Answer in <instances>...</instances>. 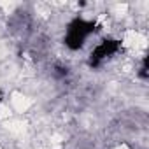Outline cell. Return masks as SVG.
I'll return each instance as SVG.
<instances>
[{
  "mask_svg": "<svg viewBox=\"0 0 149 149\" xmlns=\"http://www.w3.org/2000/svg\"><path fill=\"white\" fill-rule=\"evenodd\" d=\"M95 30H97V23L93 19H88V18H83V16L74 18L65 28V35H63L65 47L70 49V51L83 49L86 46L88 39L95 33Z\"/></svg>",
  "mask_w": 149,
  "mask_h": 149,
  "instance_id": "obj_1",
  "label": "cell"
},
{
  "mask_svg": "<svg viewBox=\"0 0 149 149\" xmlns=\"http://www.w3.org/2000/svg\"><path fill=\"white\" fill-rule=\"evenodd\" d=\"M2 102H4V91L0 90V104H2Z\"/></svg>",
  "mask_w": 149,
  "mask_h": 149,
  "instance_id": "obj_3",
  "label": "cell"
},
{
  "mask_svg": "<svg viewBox=\"0 0 149 149\" xmlns=\"http://www.w3.org/2000/svg\"><path fill=\"white\" fill-rule=\"evenodd\" d=\"M121 49V42L116 40V39H104L100 40L90 53V58H88V63L90 67H100L104 65L107 60L114 58Z\"/></svg>",
  "mask_w": 149,
  "mask_h": 149,
  "instance_id": "obj_2",
  "label": "cell"
}]
</instances>
